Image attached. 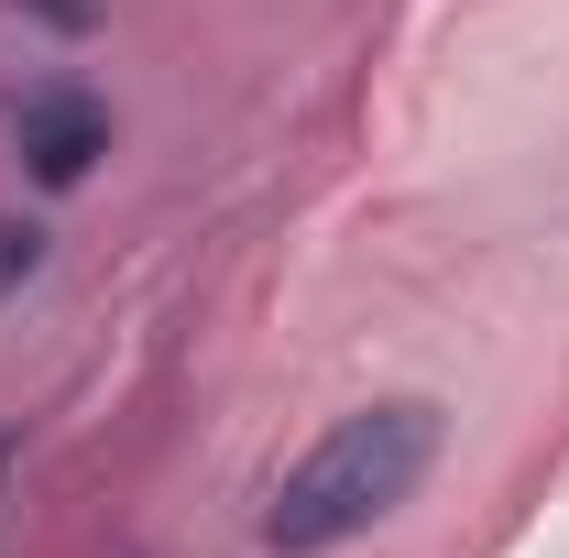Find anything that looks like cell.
Returning a JSON list of instances; mask_svg holds the SVG:
<instances>
[{"label": "cell", "mask_w": 569, "mask_h": 558, "mask_svg": "<svg viewBox=\"0 0 569 558\" xmlns=\"http://www.w3.org/2000/svg\"><path fill=\"white\" fill-rule=\"evenodd\" d=\"M427 471H438V406H417V395L361 406V417H340L274 482V504H263V548H274V558L351 548V537H372L395 504H417Z\"/></svg>", "instance_id": "1"}, {"label": "cell", "mask_w": 569, "mask_h": 558, "mask_svg": "<svg viewBox=\"0 0 569 558\" xmlns=\"http://www.w3.org/2000/svg\"><path fill=\"white\" fill-rule=\"evenodd\" d=\"M11 153H22L33 187H88L99 153H110V110L88 88H67V77H44V88L11 99Z\"/></svg>", "instance_id": "2"}, {"label": "cell", "mask_w": 569, "mask_h": 558, "mask_svg": "<svg viewBox=\"0 0 569 558\" xmlns=\"http://www.w3.org/2000/svg\"><path fill=\"white\" fill-rule=\"evenodd\" d=\"M33 263H44V230H33V219H0V296L33 285Z\"/></svg>", "instance_id": "3"}, {"label": "cell", "mask_w": 569, "mask_h": 558, "mask_svg": "<svg viewBox=\"0 0 569 558\" xmlns=\"http://www.w3.org/2000/svg\"><path fill=\"white\" fill-rule=\"evenodd\" d=\"M11 11H33V22H56V33H88V22H99V0H11Z\"/></svg>", "instance_id": "4"}]
</instances>
